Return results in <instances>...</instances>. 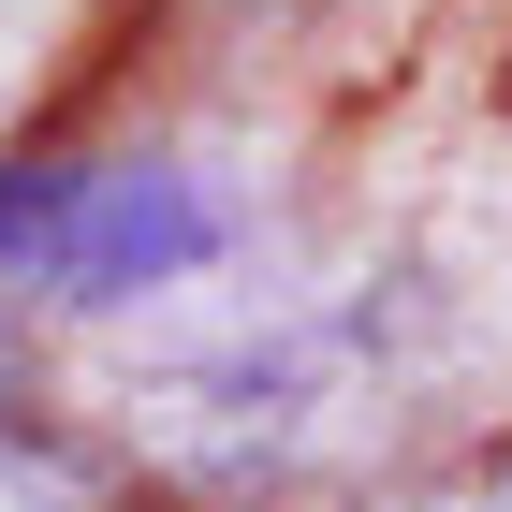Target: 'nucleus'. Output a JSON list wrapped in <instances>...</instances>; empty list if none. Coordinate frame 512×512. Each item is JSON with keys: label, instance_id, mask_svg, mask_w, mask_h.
Listing matches in <instances>:
<instances>
[{"label": "nucleus", "instance_id": "nucleus-2", "mask_svg": "<svg viewBox=\"0 0 512 512\" xmlns=\"http://www.w3.org/2000/svg\"><path fill=\"white\" fill-rule=\"evenodd\" d=\"M352 395H366V322L308 308V322L235 337V352H191L176 381L132 395V410H147V439L191 483H278V469H308L322 439L352 425Z\"/></svg>", "mask_w": 512, "mask_h": 512}, {"label": "nucleus", "instance_id": "nucleus-1", "mask_svg": "<svg viewBox=\"0 0 512 512\" xmlns=\"http://www.w3.org/2000/svg\"><path fill=\"white\" fill-rule=\"evenodd\" d=\"M235 249V205L191 161H15L0 176V278L59 308H132Z\"/></svg>", "mask_w": 512, "mask_h": 512}, {"label": "nucleus", "instance_id": "nucleus-3", "mask_svg": "<svg viewBox=\"0 0 512 512\" xmlns=\"http://www.w3.org/2000/svg\"><path fill=\"white\" fill-rule=\"evenodd\" d=\"M0 512H103V469L44 425H0Z\"/></svg>", "mask_w": 512, "mask_h": 512}, {"label": "nucleus", "instance_id": "nucleus-4", "mask_svg": "<svg viewBox=\"0 0 512 512\" xmlns=\"http://www.w3.org/2000/svg\"><path fill=\"white\" fill-rule=\"evenodd\" d=\"M395 512H512V454L469 469V483H425V498H395Z\"/></svg>", "mask_w": 512, "mask_h": 512}, {"label": "nucleus", "instance_id": "nucleus-5", "mask_svg": "<svg viewBox=\"0 0 512 512\" xmlns=\"http://www.w3.org/2000/svg\"><path fill=\"white\" fill-rule=\"evenodd\" d=\"M0 425H15V337H0Z\"/></svg>", "mask_w": 512, "mask_h": 512}]
</instances>
